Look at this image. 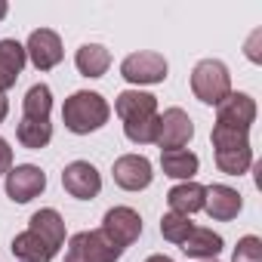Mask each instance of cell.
Here are the masks:
<instances>
[{
  "instance_id": "cell-1",
  "label": "cell",
  "mask_w": 262,
  "mask_h": 262,
  "mask_svg": "<svg viewBox=\"0 0 262 262\" xmlns=\"http://www.w3.org/2000/svg\"><path fill=\"white\" fill-rule=\"evenodd\" d=\"M108 102L99 96V93H90V90H77L65 99L62 105V120L65 126L71 129V133L77 136H86V133H96V129H102L108 123Z\"/></svg>"
},
{
  "instance_id": "cell-2",
  "label": "cell",
  "mask_w": 262,
  "mask_h": 262,
  "mask_svg": "<svg viewBox=\"0 0 262 262\" xmlns=\"http://www.w3.org/2000/svg\"><path fill=\"white\" fill-rule=\"evenodd\" d=\"M213 148H216V167L225 176H244L253 164V148H250V136L247 129H231L216 123L213 126Z\"/></svg>"
},
{
  "instance_id": "cell-3",
  "label": "cell",
  "mask_w": 262,
  "mask_h": 262,
  "mask_svg": "<svg viewBox=\"0 0 262 262\" xmlns=\"http://www.w3.org/2000/svg\"><path fill=\"white\" fill-rule=\"evenodd\" d=\"M191 93L204 105H219L231 93V74L219 59H204L191 71Z\"/></svg>"
},
{
  "instance_id": "cell-4",
  "label": "cell",
  "mask_w": 262,
  "mask_h": 262,
  "mask_svg": "<svg viewBox=\"0 0 262 262\" xmlns=\"http://www.w3.org/2000/svg\"><path fill=\"white\" fill-rule=\"evenodd\" d=\"M120 253L123 250L114 247L102 231H77L68 241L65 262H117Z\"/></svg>"
},
{
  "instance_id": "cell-5",
  "label": "cell",
  "mask_w": 262,
  "mask_h": 262,
  "mask_svg": "<svg viewBox=\"0 0 262 262\" xmlns=\"http://www.w3.org/2000/svg\"><path fill=\"white\" fill-rule=\"evenodd\" d=\"M114 247H129L136 244L139 234H142V216L133 210V207H111L102 219V228H99Z\"/></svg>"
},
{
  "instance_id": "cell-6",
  "label": "cell",
  "mask_w": 262,
  "mask_h": 262,
  "mask_svg": "<svg viewBox=\"0 0 262 262\" xmlns=\"http://www.w3.org/2000/svg\"><path fill=\"white\" fill-rule=\"evenodd\" d=\"M194 136V123L182 108H167L164 114H158V139L155 145H161V151H176L185 148Z\"/></svg>"
},
{
  "instance_id": "cell-7",
  "label": "cell",
  "mask_w": 262,
  "mask_h": 262,
  "mask_svg": "<svg viewBox=\"0 0 262 262\" xmlns=\"http://www.w3.org/2000/svg\"><path fill=\"white\" fill-rule=\"evenodd\" d=\"M167 71H170L167 59L161 53H151V50L133 53V56H126L120 62V74L129 83H164L167 80Z\"/></svg>"
},
{
  "instance_id": "cell-8",
  "label": "cell",
  "mask_w": 262,
  "mask_h": 262,
  "mask_svg": "<svg viewBox=\"0 0 262 262\" xmlns=\"http://www.w3.org/2000/svg\"><path fill=\"white\" fill-rule=\"evenodd\" d=\"M25 56L31 59V65H34L37 71H53V68L62 62V56H65L62 37H59L56 31H50V28L31 31V37H28V43H25Z\"/></svg>"
},
{
  "instance_id": "cell-9",
  "label": "cell",
  "mask_w": 262,
  "mask_h": 262,
  "mask_svg": "<svg viewBox=\"0 0 262 262\" xmlns=\"http://www.w3.org/2000/svg\"><path fill=\"white\" fill-rule=\"evenodd\" d=\"M62 185L71 198L77 201H93L99 191H102V176L99 170L90 164V161H71L65 170H62Z\"/></svg>"
},
{
  "instance_id": "cell-10",
  "label": "cell",
  "mask_w": 262,
  "mask_h": 262,
  "mask_svg": "<svg viewBox=\"0 0 262 262\" xmlns=\"http://www.w3.org/2000/svg\"><path fill=\"white\" fill-rule=\"evenodd\" d=\"M43 188H47V173L40 167H34V164H19V167H13L7 173V194L16 204L34 201Z\"/></svg>"
},
{
  "instance_id": "cell-11",
  "label": "cell",
  "mask_w": 262,
  "mask_h": 262,
  "mask_svg": "<svg viewBox=\"0 0 262 262\" xmlns=\"http://www.w3.org/2000/svg\"><path fill=\"white\" fill-rule=\"evenodd\" d=\"M114 182L123 188V191H142L151 185L155 179V170H151V161L142 158V155H123L114 161Z\"/></svg>"
},
{
  "instance_id": "cell-12",
  "label": "cell",
  "mask_w": 262,
  "mask_h": 262,
  "mask_svg": "<svg viewBox=\"0 0 262 262\" xmlns=\"http://www.w3.org/2000/svg\"><path fill=\"white\" fill-rule=\"evenodd\" d=\"M253 120H256V102H253V96H247V93H228V96L216 105V123H222V126L247 129V133H250Z\"/></svg>"
},
{
  "instance_id": "cell-13",
  "label": "cell",
  "mask_w": 262,
  "mask_h": 262,
  "mask_svg": "<svg viewBox=\"0 0 262 262\" xmlns=\"http://www.w3.org/2000/svg\"><path fill=\"white\" fill-rule=\"evenodd\" d=\"M114 111L117 117L126 123H142V120H151L158 117V99L151 93H139V90H123L114 102Z\"/></svg>"
},
{
  "instance_id": "cell-14",
  "label": "cell",
  "mask_w": 262,
  "mask_h": 262,
  "mask_svg": "<svg viewBox=\"0 0 262 262\" xmlns=\"http://www.w3.org/2000/svg\"><path fill=\"white\" fill-rule=\"evenodd\" d=\"M204 210L210 219L216 222H228L244 210V198L231 188V185H210L204 194Z\"/></svg>"
},
{
  "instance_id": "cell-15",
  "label": "cell",
  "mask_w": 262,
  "mask_h": 262,
  "mask_svg": "<svg viewBox=\"0 0 262 262\" xmlns=\"http://www.w3.org/2000/svg\"><path fill=\"white\" fill-rule=\"evenodd\" d=\"M28 231H34L50 250H53V256L59 253V247L65 244V219L56 213V210H37L31 219H28Z\"/></svg>"
},
{
  "instance_id": "cell-16",
  "label": "cell",
  "mask_w": 262,
  "mask_h": 262,
  "mask_svg": "<svg viewBox=\"0 0 262 262\" xmlns=\"http://www.w3.org/2000/svg\"><path fill=\"white\" fill-rule=\"evenodd\" d=\"M28 56H25V47L13 37L0 40V93H7L10 86H16L22 68H25Z\"/></svg>"
},
{
  "instance_id": "cell-17",
  "label": "cell",
  "mask_w": 262,
  "mask_h": 262,
  "mask_svg": "<svg viewBox=\"0 0 262 262\" xmlns=\"http://www.w3.org/2000/svg\"><path fill=\"white\" fill-rule=\"evenodd\" d=\"M204 194H207V188H204L201 182H179V185H173L170 194H167L170 213L191 216V213L204 210Z\"/></svg>"
},
{
  "instance_id": "cell-18",
  "label": "cell",
  "mask_w": 262,
  "mask_h": 262,
  "mask_svg": "<svg viewBox=\"0 0 262 262\" xmlns=\"http://www.w3.org/2000/svg\"><path fill=\"white\" fill-rule=\"evenodd\" d=\"M185 256H194V259H216L225 247L222 234H216L213 228H191L188 237L179 244Z\"/></svg>"
},
{
  "instance_id": "cell-19",
  "label": "cell",
  "mask_w": 262,
  "mask_h": 262,
  "mask_svg": "<svg viewBox=\"0 0 262 262\" xmlns=\"http://www.w3.org/2000/svg\"><path fill=\"white\" fill-rule=\"evenodd\" d=\"M161 167H164V176L170 179H182V182H191L201 161L194 151L188 148H176V151H161Z\"/></svg>"
},
{
  "instance_id": "cell-20",
  "label": "cell",
  "mask_w": 262,
  "mask_h": 262,
  "mask_svg": "<svg viewBox=\"0 0 262 262\" xmlns=\"http://www.w3.org/2000/svg\"><path fill=\"white\" fill-rule=\"evenodd\" d=\"M74 65L83 77H102L111 65V53L102 43H83L74 56Z\"/></svg>"
},
{
  "instance_id": "cell-21",
  "label": "cell",
  "mask_w": 262,
  "mask_h": 262,
  "mask_svg": "<svg viewBox=\"0 0 262 262\" xmlns=\"http://www.w3.org/2000/svg\"><path fill=\"white\" fill-rule=\"evenodd\" d=\"M13 256L16 262H53V250L34 234V231H22L13 237Z\"/></svg>"
},
{
  "instance_id": "cell-22",
  "label": "cell",
  "mask_w": 262,
  "mask_h": 262,
  "mask_svg": "<svg viewBox=\"0 0 262 262\" xmlns=\"http://www.w3.org/2000/svg\"><path fill=\"white\" fill-rule=\"evenodd\" d=\"M16 139H19L25 148L40 151V148H47L50 139H53V123H50V120H28V117H22L19 126H16Z\"/></svg>"
},
{
  "instance_id": "cell-23",
  "label": "cell",
  "mask_w": 262,
  "mask_h": 262,
  "mask_svg": "<svg viewBox=\"0 0 262 262\" xmlns=\"http://www.w3.org/2000/svg\"><path fill=\"white\" fill-rule=\"evenodd\" d=\"M50 111H53V93L47 83H34L25 99H22V114L28 120H50Z\"/></svg>"
},
{
  "instance_id": "cell-24",
  "label": "cell",
  "mask_w": 262,
  "mask_h": 262,
  "mask_svg": "<svg viewBox=\"0 0 262 262\" xmlns=\"http://www.w3.org/2000/svg\"><path fill=\"white\" fill-rule=\"evenodd\" d=\"M191 228H194L191 219L188 216H179V213H164V219H161V234L170 244H182Z\"/></svg>"
},
{
  "instance_id": "cell-25",
  "label": "cell",
  "mask_w": 262,
  "mask_h": 262,
  "mask_svg": "<svg viewBox=\"0 0 262 262\" xmlns=\"http://www.w3.org/2000/svg\"><path fill=\"white\" fill-rule=\"evenodd\" d=\"M231 262H262V241L256 234H247L237 241Z\"/></svg>"
},
{
  "instance_id": "cell-26",
  "label": "cell",
  "mask_w": 262,
  "mask_h": 262,
  "mask_svg": "<svg viewBox=\"0 0 262 262\" xmlns=\"http://www.w3.org/2000/svg\"><path fill=\"white\" fill-rule=\"evenodd\" d=\"M13 170V148L7 139H0V176H7Z\"/></svg>"
},
{
  "instance_id": "cell-27",
  "label": "cell",
  "mask_w": 262,
  "mask_h": 262,
  "mask_svg": "<svg viewBox=\"0 0 262 262\" xmlns=\"http://www.w3.org/2000/svg\"><path fill=\"white\" fill-rule=\"evenodd\" d=\"M7 114H10V102H7V96L0 93V123L7 120Z\"/></svg>"
},
{
  "instance_id": "cell-28",
  "label": "cell",
  "mask_w": 262,
  "mask_h": 262,
  "mask_svg": "<svg viewBox=\"0 0 262 262\" xmlns=\"http://www.w3.org/2000/svg\"><path fill=\"white\" fill-rule=\"evenodd\" d=\"M145 262H173V259H170V256H164V253H155V256H148Z\"/></svg>"
},
{
  "instance_id": "cell-29",
  "label": "cell",
  "mask_w": 262,
  "mask_h": 262,
  "mask_svg": "<svg viewBox=\"0 0 262 262\" xmlns=\"http://www.w3.org/2000/svg\"><path fill=\"white\" fill-rule=\"evenodd\" d=\"M7 13H10V7L4 4V0H0V19H7Z\"/></svg>"
},
{
  "instance_id": "cell-30",
  "label": "cell",
  "mask_w": 262,
  "mask_h": 262,
  "mask_svg": "<svg viewBox=\"0 0 262 262\" xmlns=\"http://www.w3.org/2000/svg\"><path fill=\"white\" fill-rule=\"evenodd\" d=\"M204 262H216V259H204Z\"/></svg>"
}]
</instances>
